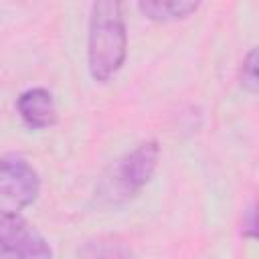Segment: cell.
<instances>
[{
  "label": "cell",
  "mask_w": 259,
  "mask_h": 259,
  "mask_svg": "<svg viewBox=\"0 0 259 259\" xmlns=\"http://www.w3.org/2000/svg\"><path fill=\"white\" fill-rule=\"evenodd\" d=\"M79 259H136L130 243L119 235H93L77 249Z\"/></svg>",
  "instance_id": "cell-6"
},
{
  "label": "cell",
  "mask_w": 259,
  "mask_h": 259,
  "mask_svg": "<svg viewBox=\"0 0 259 259\" xmlns=\"http://www.w3.org/2000/svg\"><path fill=\"white\" fill-rule=\"evenodd\" d=\"M127 57V28L121 4L99 0L91 4L87 28V69L93 81L107 83Z\"/></svg>",
  "instance_id": "cell-1"
},
{
  "label": "cell",
  "mask_w": 259,
  "mask_h": 259,
  "mask_svg": "<svg viewBox=\"0 0 259 259\" xmlns=\"http://www.w3.org/2000/svg\"><path fill=\"white\" fill-rule=\"evenodd\" d=\"M241 235L245 239H255L257 237V210H255V202H249V206L243 210V217H241Z\"/></svg>",
  "instance_id": "cell-9"
},
{
  "label": "cell",
  "mask_w": 259,
  "mask_h": 259,
  "mask_svg": "<svg viewBox=\"0 0 259 259\" xmlns=\"http://www.w3.org/2000/svg\"><path fill=\"white\" fill-rule=\"evenodd\" d=\"M16 113L20 115L22 123L30 130H49L59 119L55 97L45 87L24 89L16 97Z\"/></svg>",
  "instance_id": "cell-5"
},
{
  "label": "cell",
  "mask_w": 259,
  "mask_h": 259,
  "mask_svg": "<svg viewBox=\"0 0 259 259\" xmlns=\"http://www.w3.org/2000/svg\"><path fill=\"white\" fill-rule=\"evenodd\" d=\"M40 194V176L36 168L20 154L0 156V210L18 212L36 202Z\"/></svg>",
  "instance_id": "cell-3"
},
{
  "label": "cell",
  "mask_w": 259,
  "mask_h": 259,
  "mask_svg": "<svg viewBox=\"0 0 259 259\" xmlns=\"http://www.w3.org/2000/svg\"><path fill=\"white\" fill-rule=\"evenodd\" d=\"M49 241L18 212L0 210V259H53Z\"/></svg>",
  "instance_id": "cell-4"
},
{
  "label": "cell",
  "mask_w": 259,
  "mask_h": 259,
  "mask_svg": "<svg viewBox=\"0 0 259 259\" xmlns=\"http://www.w3.org/2000/svg\"><path fill=\"white\" fill-rule=\"evenodd\" d=\"M239 83L241 87L255 95L259 89V79H257V47H251L249 53L243 57L241 69H239Z\"/></svg>",
  "instance_id": "cell-8"
},
{
  "label": "cell",
  "mask_w": 259,
  "mask_h": 259,
  "mask_svg": "<svg viewBox=\"0 0 259 259\" xmlns=\"http://www.w3.org/2000/svg\"><path fill=\"white\" fill-rule=\"evenodd\" d=\"M160 160V144L146 140L115 158L97 178L95 196L109 206L134 200L156 174Z\"/></svg>",
  "instance_id": "cell-2"
},
{
  "label": "cell",
  "mask_w": 259,
  "mask_h": 259,
  "mask_svg": "<svg viewBox=\"0 0 259 259\" xmlns=\"http://www.w3.org/2000/svg\"><path fill=\"white\" fill-rule=\"evenodd\" d=\"M138 10L142 12V16H146L148 20L154 22H176V20H184L188 16H192L198 10L196 2H138Z\"/></svg>",
  "instance_id": "cell-7"
}]
</instances>
